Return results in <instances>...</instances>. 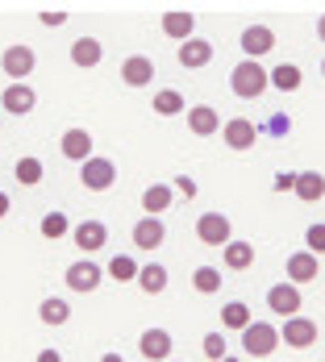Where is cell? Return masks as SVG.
Wrapping results in <instances>:
<instances>
[{
  "label": "cell",
  "mask_w": 325,
  "mask_h": 362,
  "mask_svg": "<svg viewBox=\"0 0 325 362\" xmlns=\"http://www.w3.org/2000/svg\"><path fill=\"white\" fill-rule=\"evenodd\" d=\"M176 59H180V67H205L209 59H213V42H205V37H192V42H183L180 50H176Z\"/></svg>",
  "instance_id": "19"
},
{
  "label": "cell",
  "mask_w": 325,
  "mask_h": 362,
  "mask_svg": "<svg viewBox=\"0 0 325 362\" xmlns=\"http://www.w3.org/2000/svg\"><path fill=\"white\" fill-rule=\"evenodd\" d=\"M79 180L88 192H108L113 183H117V167L108 163V158H88L84 167H79Z\"/></svg>",
  "instance_id": "6"
},
{
  "label": "cell",
  "mask_w": 325,
  "mask_h": 362,
  "mask_svg": "<svg viewBox=\"0 0 325 362\" xmlns=\"http://www.w3.org/2000/svg\"><path fill=\"white\" fill-rule=\"evenodd\" d=\"M138 288H142L146 296H163V291H167V267H163V262H146L142 275H138Z\"/></svg>",
  "instance_id": "25"
},
{
  "label": "cell",
  "mask_w": 325,
  "mask_h": 362,
  "mask_svg": "<svg viewBox=\"0 0 325 362\" xmlns=\"http://www.w3.org/2000/svg\"><path fill=\"white\" fill-rule=\"evenodd\" d=\"M225 362H242V358H225Z\"/></svg>",
  "instance_id": "44"
},
{
  "label": "cell",
  "mask_w": 325,
  "mask_h": 362,
  "mask_svg": "<svg viewBox=\"0 0 325 362\" xmlns=\"http://www.w3.org/2000/svg\"><path fill=\"white\" fill-rule=\"evenodd\" d=\"M0 67H4V75H13V83H25V75L34 71V50L17 42L0 54Z\"/></svg>",
  "instance_id": "8"
},
{
  "label": "cell",
  "mask_w": 325,
  "mask_h": 362,
  "mask_svg": "<svg viewBox=\"0 0 325 362\" xmlns=\"http://www.w3.org/2000/svg\"><path fill=\"white\" fill-rule=\"evenodd\" d=\"M38 21H42L46 30H59V25H67V13H42Z\"/></svg>",
  "instance_id": "38"
},
{
  "label": "cell",
  "mask_w": 325,
  "mask_h": 362,
  "mask_svg": "<svg viewBox=\"0 0 325 362\" xmlns=\"http://www.w3.org/2000/svg\"><path fill=\"white\" fill-rule=\"evenodd\" d=\"M171 362H176V358H171Z\"/></svg>",
  "instance_id": "46"
},
{
  "label": "cell",
  "mask_w": 325,
  "mask_h": 362,
  "mask_svg": "<svg viewBox=\"0 0 325 362\" xmlns=\"http://www.w3.org/2000/svg\"><path fill=\"white\" fill-rule=\"evenodd\" d=\"M105 59V46L96 42V37H75L72 42V63L75 67H96Z\"/></svg>",
  "instance_id": "22"
},
{
  "label": "cell",
  "mask_w": 325,
  "mask_h": 362,
  "mask_svg": "<svg viewBox=\"0 0 325 362\" xmlns=\"http://www.w3.org/2000/svg\"><path fill=\"white\" fill-rule=\"evenodd\" d=\"M142 362H146V358H142Z\"/></svg>",
  "instance_id": "47"
},
{
  "label": "cell",
  "mask_w": 325,
  "mask_h": 362,
  "mask_svg": "<svg viewBox=\"0 0 325 362\" xmlns=\"http://www.w3.org/2000/svg\"><path fill=\"white\" fill-rule=\"evenodd\" d=\"M296 196L304 204H317L325 196V175H317V171H296Z\"/></svg>",
  "instance_id": "24"
},
{
  "label": "cell",
  "mask_w": 325,
  "mask_h": 362,
  "mask_svg": "<svg viewBox=\"0 0 325 362\" xmlns=\"http://www.w3.org/2000/svg\"><path fill=\"white\" fill-rule=\"evenodd\" d=\"M34 362H63V354H59V350H42Z\"/></svg>",
  "instance_id": "40"
},
{
  "label": "cell",
  "mask_w": 325,
  "mask_h": 362,
  "mask_svg": "<svg viewBox=\"0 0 325 362\" xmlns=\"http://www.w3.org/2000/svg\"><path fill=\"white\" fill-rule=\"evenodd\" d=\"M138 275H142V267H138L130 254H113V262H108V279L130 284V279H138Z\"/></svg>",
  "instance_id": "28"
},
{
  "label": "cell",
  "mask_w": 325,
  "mask_h": 362,
  "mask_svg": "<svg viewBox=\"0 0 325 362\" xmlns=\"http://www.w3.org/2000/svg\"><path fill=\"white\" fill-rule=\"evenodd\" d=\"M271 46H275L271 25H246V30H242V50H246V59H254V63H258Z\"/></svg>",
  "instance_id": "16"
},
{
  "label": "cell",
  "mask_w": 325,
  "mask_h": 362,
  "mask_svg": "<svg viewBox=\"0 0 325 362\" xmlns=\"http://www.w3.org/2000/svg\"><path fill=\"white\" fill-rule=\"evenodd\" d=\"M205 354H209V362H225L229 358V341H225V333H209V337H205Z\"/></svg>",
  "instance_id": "34"
},
{
  "label": "cell",
  "mask_w": 325,
  "mask_h": 362,
  "mask_svg": "<svg viewBox=\"0 0 325 362\" xmlns=\"http://www.w3.org/2000/svg\"><path fill=\"white\" fill-rule=\"evenodd\" d=\"M121 79H125V88H146V83L154 79V63H150L146 54H130V59L121 63Z\"/></svg>",
  "instance_id": "18"
},
{
  "label": "cell",
  "mask_w": 325,
  "mask_h": 362,
  "mask_svg": "<svg viewBox=\"0 0 325 362\" xmlns=\"http://www.w3.org/2000/svg\"><path fill=\"white\" fill-rule=\"evenodd\" d=\"M13 175H17V183L34 187V183L42 180V158H34V154H30V158H17V171H13Z\"/></svg>",
  "instance_id": "33"
},
{
  "label": "cell",
  "mask_w": 325,
  "mask_h": 362,
  "mask_svg": "<svg viewBox=\"0 0 325 362\" xmlns=\"http://www.w3.org/2000/svg\"><path fill=\"white\" fill-rule=\"evenodd\" d=\"M221 125H225V121L217 117L213 105H192V109H188V129H192L196 138H213Z\"/></svg>",
  "instance_id": "15"
},
{
  "label": "cell",
  "mask_w": 325,
  "mask_h": 362,
  "mask_svg": "<svg viewBox=\"0 0 325 362\" xmlns=\"http://www.w3.org/2000/svg\"><path fill=\"white\" fill-rule=\"evenodd\" d=\"M150 109L159 112V117H176V112H183V96L176 92V88H163L159 96H154V105Z\"/></svg>",
  "instance_id": "32"
},
{
  "label": "cell",
  "mask_w": 325,
  "mask_h": 362,
  "mask_svg": "<svg viewBox=\"0 0 325 362\" xmlns=\"http://www.w3.org/2000/svg\"><path fill=\"white\" fill-rule=\"evenodd\" d=\"M38 317H42V325L59 329V325H67V321H72V304H67V300H59V296H46V300H42V308H38Z\"/></svg>",
  "instance_id": "23"
},
{
  "label": "cell",
  "mask_w": 325,
  "mask_h": 362,
  "mask_svg": "<svg viewBox=\"0 0 325 362\" xmlns=\"http://www.w3.org/2000/svg\"><path fill=\"white\" fill-rule=\"evenodd\" d=\"M221 258H225L229 271H251L254 267V246L251 242H229V246L221 250Z\"/></svg>",
  "instance_id": "26"
},
{
  "label": "cell",
  "mask_w": 325,
  "mask_h": 362,
  "mask_svg": "<svg viewBox=\"0 0 325 362\" xmlns=\"http://www.w3.org/2000/svg\"><path fill=\"white\" fill-rule=\"evenodd\" d=\"M300 83H304V75H300L296 63H280V67L271 71V88H280V92H296Z\"/></svg>",
  "instance_id": "29"
},
{
  "label": "cell",
  "mask_w": 325,
  "mask_h": 362,
  "mask_svg": "<svg viewBox=\"0 0 325 362\" xmlns=\"http://www.w3.org/2000/svg\"><path fill=\"white\" fill-rule=\"evenodd\" d=\"M101 279H105V271H101L96 262H88V258H79V262L67 267V288L72 291H84V296H88V291L101 288Z\"/></svg>",
  "instance_id": "10"
},
{
  "label": "cell",
  "mask_w": 325,
  "mask_h": 362,
  "mask_svg": "<svg viewBox=\"0 0 325 362\" xmlns=\"http://www.w3.org/2000/svg\"><path fill=\"white\" fill-rule=\"evenodd\" d=\"M8 217V196H4V192H0V221Z\"/></svg>",
  "instance_id": "41"
},
{
  "label": "cell",
  "mask_w": 325,
  "mask_h": 362,
  "mask_svg": "<svg viewBox=\"0 0 325 362\" xmlns=\"http://www.w3.org/2000/svg\"><path fill=\"white\" fill-rule=\"evenodd\" d=\"M317 37H321V42H325V13H321V17H317Z\"/></svg>",
  "instance_id": "42"
},
{
  "label": "cell",
  "mask_w": 325,
  "mask_h": 362,
  "mask_svg": "<svg viewBox=\"0 0 325 362\" xmlns=\"http://www.w3.org/2000/svg\"><path fill=\"white\" fill-rule=\"evenodd\" d=\"M221 325H225V329H234V333H246V329L254 325V321H251V308H246L242 300L225 304V308H221Z\"/></svg>",
  "instance_id": "27"
},
{
  "label": "cell",
  "mask_w": 325,
  "mask_h": 362,
  "mask_svg": "<svg viewBox=\"0 0 325 362\" xmlns=\"http://www.w3.org/2000/svg\"><path fill=\"white\" fill-rule=\"evenodd\" d=\"M130 238H134V246H138V250H159V246L167 242V225H163L159 217H142L138 225H134V233H130Z\"/></svg>",
  "instance_id": "14"
},
{
  "label": "cell",
  "mask_w": 325,
  "mask_h": 362,
  "mask_svg": "<svg viewBox=\"0 0 325 362\" xmlns=\"http://www.w3.org/2000/svg\"><path fill=\"white\" fill-rule=\"evenodd\" d=\"M288 129H292V117H288V112H271V121H267V134H271V138H284Z\"/></svg>",
  "instance_id": "36"
},
{
  "label": "cell",
  "mask_w": 325,
  "mask_h": 362,
  "mask_svg": "<svg viewBox=\"0 0 325 362\" xmlns=\"http://www.w3.org/2000/svg\"><path fill=\"white\" fill-rule=\"evenodd\" d=\"M59 150H63V158H72V163H88V158H96L92 154V134L88 129H79V125H72L67 134H63V142H59Z\"/></svg>",
  "instance_id": "13"
},
{
  "label": "cell",
  "mask_w": 325,
  "mask_h": 362,
  "mask_svg": "<svg viewBox=\"0 0 325 362\" xmlns=\"http://www.w3.org/2000/svg\"><path fill=\"white\" fill-rule=\"evenodd\" d=\"M38 105V92L30 83H8L4 92H0V109L13 112V117H25V112H34Z\"/></svg>",
  "instance_id": "7"
},
{
  "label": "cell",
  "mask_w": 325,
  "mask_h": 362,
  "mask_svg": "<svg viewBox=\"0 0 325 362\" xmlns=\"http://www.w3.org/2000/svg\"><path fill=\"white\" fill-rule=\"evenodd\" d=\"M221 275H217V267H196L192 271V288L200 291V296H213V291H221Z\"/></svg>",
  "instance_id": "30"
},
{
  "label": "cell",
  "mask_w": 325,
  "mask_h": 362,
  "mask_svg": "<svg viewBox=\"0 0 325 362\" xmlns=\"http://www.w3.org/2000/svg\"><path fill=\"white\" fill-rule=\"evenodd\" d=\"M72 242L84 254H96L108 242V225H105V221H79V225L72 229Z\"/></svg>",
  "instance_id": "12"
},
{
  "label": "cell",
  "mask_w": 325,
  "mask_h": 362,
  "mask_svg": "<svg viewBox=\"0 0 325 362\" xmlns=\"http://www.w3.org/2000/svg\"><path fill=\"white\" fill-rule=\"evenodd\" d=\"M176 192H180L183 200H192V196H196V180H188V175H180V180H176Z\"/></svg>",
  "instance_id": "39"
},
{
  "label": "cell",
  "mask_w": 325,
  "mask_h": 362,
  "mask_svg": "<svg viewBox=\"0 0 325 362\" xmlns=\"http://www.w3.org/2000/svg\"><path fill=\"white\" fill-rule=\"evenodd\" d=\"M171 333L167 329H146L142 337H138V350H142L146 362H171Z\"/></svg>",
  "instance_id": "9"
},
{
  "label": "cell",
  "mask_w": 325,
  "mask_h": 362,
  "mask_svg": "<svg viewBox=\"0 0 325 362\" xmlns=\"http://www.w3.org/2000/svg\"><path fill=\"white\" fill-rule=\"evenodd\" d=\"M317 279V254H309V250H300V254H292L288 258V284H313Z\"/></svg>",
  "instance_id": "20"
},
{
  "label": "cell",
  "mask_w": 325,
  "mask_h": 362,
  "mask_svg": "<svg viewBox=\"0 0 325 362\" xmlns=\"http://www.w3.org/2000/svg\"><path fill=\"white\" fill-rule=\"evenodd\" d=\"M304 246H309V254L321 258L325 254V225H309V229H304Z\"/></svg>",
  "instance_id": "35"
},
{
  "label": "cell",
  "mask_w": 325,
  "mask_h": 362,
  "mask_svg": "<svg viewBox=\"0 0 325 362\" xmlns=\"http://www.w3.org/2000/svg\"><path fill=\"white\" fill-rule=\"evenodd\" d=\"M321 75H325V63H321Z\"/></svg>",
  "instance_id": "45"
},
{
  "label": "cell",
  "mask_w": 325,
  "mask_h": 362,
  "mask_svg": "<svg viewBox=\"0 0 325 362\" xmlns=\"http://www.w3.org/2000/svg\"><path fill=\"white\" fill-rule=\"evenodd\" d=\"M101 362H125V358H121V354H113V350H108V354H105V358H101Z\"/></svg>",
  "instance_id": "43"
},
{
  "label": "cell",
  "mask_w": 325,
  "mask_h": 362,
  "mask_svg": "<svg viewBox=\"0 0 325 362\" xmlns=\"http://www.w3.org/2000/svg\"><path fill=\"white\" fill-rule=\"evenodd\" d=\"M196 238H200V246H221L225 250L234 242V225H229V217H221V213H200Z\"/></svg>",
  "instance_id": "3"
},
{
  "label": "cell",
  "mask_w": 325,
  "mask_h": 362,
  "mask_svg": "<svg viewBox=\"0 0 325 362\" xmlns=\"http://www.w3.org/2000/svg\"><path fill=\"white\" fill-rule=\"evenodd\" d=\"M192 30H196V17L192 13H183V8H171V13H163V34L171 37V42H192Z\"/></svg>",
  "instance_id": "17"
},
{
  "label": "cell",
  "mask_w": 325,
  "mask_h": 362,
  "mask_svg": "<svg viewBox=\"0 0 325 362\" xmlns=\"http://www.w3.org/2000/svg\"><path fill=\"white\" fill-rule=\"evenodd\" d=\"M271 187H275V192H296V171H280V175L271 180Z\"/></svg>",
  "instance_id": "37"
},
{
  "label": "cell",
  "mask_w": 325,
  "mask_h": 362,
  "mask_svg": "<svg viewBox=\"0 0 325 362\" xmlns=\"http://www.w3.org/2000/svg\"><path fill=\"white\" fill-rule=\"evenodd\" d=\"M300 304H304V296L296 284H275V288H267V308L275 313V317H300Z\"/></svg>",
  "instance_id": "4"
},
{
  "label": "cell",
  "mask_w": 325,
  "mask_h": 362,
  "mask_svg": "<svg viewBox=\"0 0 325 362\" xmlns=\"http://www.w3.org/2000/svg\"><path fill=\"white\" fill-rule=\"evenodd\" d=\"M171 196H176V187H167V183H150V187L142 192L146 217H159V213H167V209H171Z\"/></svg>",
  "instance_id": "21"
},
{
  "label": "cell",
  "mask_w": 325,
  "mask_h": 362,
  "mask_svg": "<svg viewBox=\"0 0 325 362\" xmlns=\"http://www.w3.org/2000/svg\"><path fill=\"white\" fill-rule=\"evenodd\" d=\"M229 88H234V96H242V100H258V96L271 88V71H263L254 59H242V63L229 71Z\"/></svg>",
  "instance_id": "1"
},
{
  "label": "cell",
  "mask_w": 325,
  "mask_h": 362,
  "mask_svg": "<svg viewBox=\"0 0 325 362\" xmlns=\"http://www.w3.org/2000/svg\"><path fill=\"white\" fill-rule=\"evenodd\" d=\"M221 142L229 150H251L258 142V125H251V117H229L221 125Z\"/></svg>",
  "instance_id": "5"
},
{
  "label": "cell",
  "mask_w": 325,
  "mask_h": 362,
  "mask_svg": "<svg viewBox=\"0 0 325 362\" xmlns=\"http://www.w3.org/2000/svg\"><path fill=\"white\" fill-rule=\"evenodd\" d=\"M280 337H284V346H292V350H309V346L317 341V321H309V317H288Z\"/></svg>",
  "instance_id": "11"
},
{
  "label": "cell",
  "mask_w": 325,
  "mask_h": 362,
  "mask_svg": "<svg viewBox=\"0 0 325 362\" xmlns=\"http://www.w3.org/2000/svg\"><path fill=\"white\" fill-rule=\"evenodd\" d=\"M38 229H42V238L59 242V238H67V233H72V221H67V213H46Z\"/></svg>",
  "instance_id": "31"
},
{
  "label": "cell",
  "mask_w": 325,
  "mask_h": 362,
  "mask_svg": "<svg viewBox=\"0 0 325 362\" xmlns=\"http://www.w3.org/2000/svg\"><path fill=\"white\" fill-rule=\"evenodd\" d=\"M284 337H280V329L267 325V321H254L246 333H242V350L251 354V358H267V354H275V346H280Z\"/></svg>",
  "instance_id": "2"
}]
</instances>
